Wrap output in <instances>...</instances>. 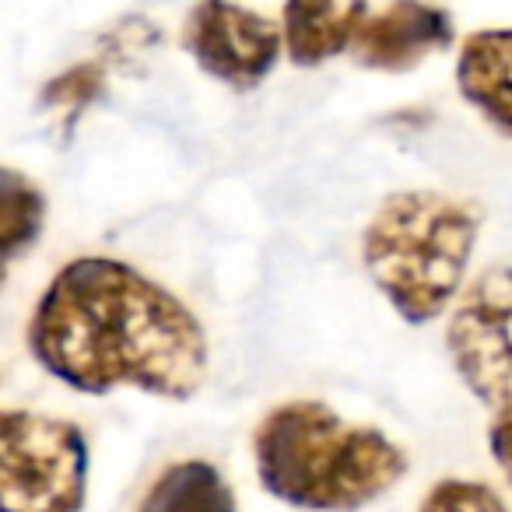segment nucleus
<instances>
[{
	"label": "nucleus",
	"mask_w": 512,
	"mask_h": 512,
	"mask_svg": "<svg viewBox=\"0 0 512 512\" xmlns=\"http://www.w3.org/2000/svg\"><path fill=\"white\" fill-rule=\"evenodd\" d=\"M32 358L88 397L141 390L190 400L207 379L200 320L127 260L78 256L43 288L25 330Z\"/></svg>",
	"instance_id": "1"
},
{
	"label": "nucleus",
	"mask_w": 512,
	"mask_h": 512,
	"mask_svg": "<svg viewBox=\"0 0 512 512\" xmlns=\"http://www.w3.org/2000/svg\"><path fill=\"white\" fill-rule=\"evenodd\" d=\"M183 50L214 81L253 92L274 71L285 43L271 18L232 0H197L183 25Z\"/></svg>",
	"instance_id": "6"
},
{
	"label": "nucleus",
	"mask_w": 512,
	"mask_h": 512,
	"mask_svg": "<svg viewBox=\"0 0 512 512\" xmlns=\"http://www.w3.org/2000/svg\"><path fill=\"white\" fill-rule=\"evenodd\" d=\"M102 92V71L95 64H81V67H71L67 74L53 78L43 92V102L46 106H60V109H85L95 95Z\"/></svg>",
	"instance_id": "13"
},
{
	"label": "nucleus",
	"mask_w": 512,
	"mask_h": 512,
	"mask_svg": "<svg viewBox=\"0 0 512 512\" xmlns=\"http://www.w3.org/2000/svg\"><path fill=\"white\" fill-rule=\"evenodd\" d=\"M253 463L267 495L306 512H358L407 474V453L390 435L323 400L267 411L253 432Z\"/></svg>",
	"instance_id": "2"
},
{
	"label": "nucleus",
	"mask_w": 512,
	"mask_h": 512,
	"mask_svg": "<svg viewBox=\"0 0 512 512\" xmlns=\"http://www.w3.org/2000/svg\"><path fill=\"white\" fill-rule=\"evenodd\" d=\"M488 449H491V456H495L502 477L512 488V400L495 407V418H491V425H488Z\"/></svg>",
	"instance_id": "14"
},
{
	"label": "nucleus",
	"mask_w": 512,
	"mask_h": 512,
	"mask_svg": "<svg viewBox=\"0 0 512 512\" xmlns=\"http://www.w3.org/2000/svg\"><path fill=\"white\" fill-rule=\"evenodd\" d=\"M8 274H11V267L0 264V292H4V285H8Z\"/></svg>",
	"instance_id": "15"
},
{
	"label": "nucleus",
	"mask_w": 512,
	"mask_h": 512,
	"mask_svg": "<svg viewBox=\"0 0 512 512\" xmlns=\"http://www.w3.org/2000/svg\"><path fill=\"white\" fill-rule=\"evenodd\" d=\"M88 442L74 421L0 407V512H81Z\"/></svg>",
	"instance_id": "4"
},
{
	"label": "nucleus",
	"mask_w": 512,
	"mask_h": 512,
	"mask_svg": "<svg viewBox=\"0 0 512 512\" xmlns=\"http://www.w3.org/2000/svg\"><path fill=\"white\" fill-rule=\"evenodd\" d=\"M446 351L460 383L491 411L512 400V267L481 271L449 306Z\"/></svg>",
	"instance_id": "5"
},
{
	"label": "nucleus",
	"mask_w": 512,
	"mask_h": 512,
	"mask_svg": "<svg viewBox=\"0 0 512 512\" xmlns=\"http://www.w3.org/2000/svg\"><path fill=\"white\" fill-rule=\"evenodd\" d=\"M481 235L470 200L435 190L390 193L369 218L362 260L393 313L411 327L439 320L460 295Z\"/></svg>",
	"instance_id": "3"
},
{
	"label": "nucleus",
	"mask_w": 512,
	"mask_h": 512,
	"mask_svg": "<svg viewBox=\"0 0 512 512\" xmlns=\"http://www.w3.org/2000/svg\"><path fill=\"white\" fill-rule=\"evenodd\" d=\"M453 39L456 29L446 8L428 0H390L383 11L362 22L351 53L369 71L404 74L425 57L449 50Z\"/></svg>",
	"instance_id": "7"
},
{
	"label": "nucleus",
	"mask_w": 512,
	"mask_h": 512,
	"mask_svg": "<svg viewBox=\"0 0 512 512\" xmlns=\"http://www.w3.org/2000/svg\"><path fill=\"white\" fill-rule=\"evenodd\" d=\"M137 512H239V502L214 463L179 460L151 481Z\"/></svg>",
	"instance_id": "10"
},
{
	"label": "nucleus",
	"mask_w": 512,
	"mask_h": 512,
	"mask_svg": "<svg viewBox=\"0 0 512 512\" xmlns=\"http://www.w3.org/2000/svg\"><path fill=\"white\" fill-rule=\"evenodd\" d=\"M456 88L498 134L512 137V29H481L463 39Z\"/></svg>",
	"instance_id": "9"
},
{
	"label": "nucleus",
	"mask_w": 512,
	"mask_h": 512,
	"mask_svg": "<svg viewBox=\"0 0 512 512\" xmlns=\"http://www.w3.org/2000/svg\"><path fill=\"white\" fill-rule=\"evenodd\" d=\"M46 228V193L25 172L0 165V264H15Z\"/></svg>",
	"instance_id": "11"
},
{
	"label": "nucleus",
	"mask_w": 512,
	"mask_h": 512,
	"mask_svg": "<svg viewBox=\"0 0 512 512\" xmlns=\"http://www.w3.org/2000/svg\"><path fill=\"white\" fill-rule=\"evenodd\" d=\"M418 512H509L495 488L481 481H463V477H446L432 484L421 498Z\"/></svg>",
	"instance_id": "12"
},
{
	"label": "nucleus",
	"mask_w": 512,
	"mask_h": 512,
	"mask_svg": "<svg viewBox=\"0 0 512 512\" xmlns=\"http://www.w3.org/2000/svg\"><path fill=\"white\" fill-rule=\"evenodd\" d=\"M369 18V0H285L281 43L292 64L320 67L351 50Z\"/></svg>",
	"instance_id": "8"
}]
</instances>
